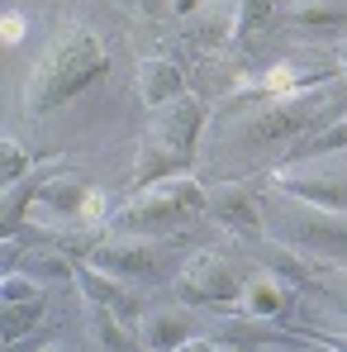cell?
Returning <instances> with one entry per match:
<instances>
[{
    "label": "cell",
    "mask_w": 347,
    "mask_h": 352,
    "mask_svg": "<svg viewBox=\"0 0 347 352\" xmlns=\"http://www.w3.org/2000/svg\"><path fill=\"white\" fill-rule=\"evenodd\" d=\"M319 291H324V300L333 305V314H343V319H347V276H343V272H328V276L319 281Z\"/></svg>",
    "instance_id": "44dd1931"
},
{
    "label": "cell",
    "mask_w": 347,
    "mask_h": 352,
    "mask_svg": "<svg viewBox=\"0 0 347 352\" xmlns=\"http://www.w3.org/2000/svg\"><path fill=\"white\" fill-rule=\"evenodd\" d=\"M214 343H224V348H267V343H295V333H281V329H271V319H229L219 333H214Z\"/></svg>",
    "instance_id": "2e32d148"
},
{
    "label": "cell",
    "mask_w": 347,
    "mask_h": 352,
    "mask_svg": "<svg viewBox=\"0 0 347 352\" xmlns=\"http://www.w3.org/2000/svg\"><path fill=\"white\" fill-rule=\"evenodd\" d=\"M290 300H295V286L281 281L276 272H257V276L247 281V291H243V305L252 309V319H276V314H286Z\"/></svg>",
    "instance_id": "4fadbf2b"
},
{
    "label": "cell",
    "mask_w": 347,
    "mask_h": 352,
    "mask_svg": "<svg viewBox=\"0 0 347 352\" xmlns=\"http://www.w3.org/2000/svg\"><path fill=\"white\" fill-rule=\"evenodd\" d=\"M76 286H81V295H86V300L110 305L124 324H138V319H143V300H138V291H133L128 281L110 276V272H100L91 257H81V262H76Z\"/></svg>",
    "instance_id": "30bf717a"
},
{
    "label": "cell",
    "mask_w": 347,
    "mask_h": 352,
    "mask_svg": "<svg viewBox=\"0 0 347 352\" xmlns=\"http://www.w3.org/2000/svg\"><path fill=\"white\" fill-rule=\"evenodd\" d=\"M43 309H48V295H29V300H5V343H19L38 319H43Z\"/></svg>",
    "instance_id": "ac0fdd59"
},
{
    "label": "cell",
    "mask_w": 347,
    "mask_h": 352,
    "mask_svg": "<svg viewBox=\"0 0 347 352\" xmlns=\"http://www.w3.org/2000/svg\"><path fill=\"white\" fill-rule=\"evenodd\" d=\"M91 262L100 272H110L128 286H143V281H157L162 272V252L148 243V238H119V243H100L91 248Z\"/></svg>",
    "instance_id": "52a82bcc"
},
{
    "label": "cell",
    "mask_w": 347,
    "mask_h": 352,
    "mask_svg": "<svg viewBox=\"0 0 347 352\" xmlns=\"http://www.w3.org/2000/svg\"><path fill=\"white\" fill-rule=\"evenodd\" d=\"M186 214H190V210H186V200L176 195L167 181H157V186L138 190V195L124 205L119 229H128V234H153V229H172V224H181Z\"/></svg>",
    "instance_id": "ba28073f"
},
{
    "label": "cell",
    "mask_w": 347,
    "mask_h": 352,
    "mask_svg": "<svg viewBox=\"0 0 347 352\" xmlns=\"http://www.w3.org/2000/svg\"><path fill=\"white\" fill-rule=\"evenodd\" d=\"M290 24H300L309 34H338V29H347V10H338L333 0H300L290 10Z\"/></svg>",
    "instance_id": "e0dca14e"
},
{
    "label": "cell",
    "mask_w": 347,
    "mask_h": 352,
    "mask_svg": "<svg viewBox=\"0 0 347 352\" xmlns=\"http://www.w3.org/2000/svg\"><path fill=\"white\" fill-rule=\"evenodd\" d=\"M133 333H138L143 352H181L195 338V324H190L186 309H148Z\"/></svg>",
    "instance_id": "8fae6325"
},
{
    "label": "cell",
    "mask_w": 347,
    "mask_h": 352,
    "mask_svg": "<svg viewBox=\"0 0 347 352\" xmlns=\"http://www.w3.org/2000/svg\"><path fill=\"white\" fill-rule=\"evenodd\" d=\"M271 5H276V0H238V5H233V10H238V14H233V38L243 43L252 29H267V24H271Z\"/></svg>",
    "instance_id": "d6986e66"
},
{
    "label": "cell",
    "mask_w": 347,
    "mask_h": 352,
    "mask_svg": "<svg viewBox=\"0 0 347 352\" xmlns=\"http://www.w3.org/2000/svg\"><path fill=\"white\" fill-rule=\"evenodd\" d=\"M138 5H143V10L157 19V14H167V5H172V0H138Z\"/></svg>",
    "instance_id": "7402d4cb"
},
{
    "label": "cell",
    "mask_w": 347,
    "mask_h": 352,
    "mask_svg": "<svg viewBox=\"0 0 347 352\" xmlns=\"http://www.w3.org/2000/svg\"><path fill=\"white\" fill-rule=\"evenodd\" d=\"M247 291V276L238 272V262L219 257V252H200L181 276H176V295L186 305H238Z\"/></svg>",
    "instance_id": "5b68a950"
},
{
    "label": "cell",
    "mask_w": 347,
    "mask_h": 352,
    "mask_svg": "<svg viewBox=\"0 0 347 352\" xmlns=\"http://www.w3.org/2000/svg\"><path fill=\"white\" fill-rule=\"evenodd\" d=\"M324 110V86H304V91H290V96H271V105H262L257 115L247 119V143L267 148V143H281V138H300L314 115Z\"/></svg>",
    "instance_id": "277c9868"
},
{
    "label": "cell",
    "mask_w": 347,
    "mask_h": 352,
    "mask_svg": "<svg viewBox=\"0 0 347 352\" xmlns=\"http://www.w3.org/2000/svg\"><path fill=\"white\" fill-rule=\"evenodd\" d=\"M5 38H10V43L19 38V14H5Z\"/></svg>",
    "instance_id": "603a6c76"
},
{
    "label": "cell",
    "mask_w": 347,
    "mask_h": 352,
    "mask_svg": "<svg viewBox=\"0 0 347 352\" xmlns=\"http://www.w3.org/2000/svg\"><path fill=\"white\" fill-rule=\"evenodd\" d=\"M86 200H91V190H86V181L81 176H48L43 181V190H38V210H48V214H81L86 210Z\"/></svg>",
    "instance_id": "9a60e30c"
},
{
    "label": "cell",
    "mask_w": 347,
    "mask_h": 352,
    "mask_svg": "<svg viewBox=\"0 0 347 352\" xmlns=\"http://www.w3.org/2000/svg\"><path fill=\"white\" fill-rule=\"evenodd\" d=\"M210 214L238 238H262L267 234V210H262L257 190L243 186V181H229V186L210 190Z\"/></svg>",
    "instance_id": "9c48e42d"
},
{
    "label": "cell",
    "mask_w": 347,
    "mask_h": 352,
    "mask_svg": "<svg viewBox=\"0 0 347 352\" xmlns=\"http://www.w3.org/2000/svg\"><path fill=\"white\" fill-rule=\"evenodd\" d=\"M200 5H224V10H229V5H238V0H200Z\"/></svg>",
    "instance_id": "cb8c5ba5"
},
{
    "label": "cell",
    "mask_w": 347,
    "mask_h": 352,
    "mask_svg": "<svg viewBox=\"0 0 347 352\" xmlns=\"http://www.w3.org/2000/svg\"><path fill=\"white\" fill-rule=\"evenodd\" d=\"M343 62H347V53H343ZM343 72H347V67H343Z\"/></svg>",
    "instance_id": "484cf974"
},
{
    "label": "cell",
    "mask_w": 347,
    "mask_h": 352,
    "mask_svg": "<svg viewBox=\"0 0 347 352\" xmlns=\"http://www.w3.org/2000/svg\"><path fill=\"white\" fill-rule=\"evenodd\" d=\"M138 96L148 110H162L186 96V81H181V67H172L167 58H143L138 62Z\"/></svg>",
    "instance_id": "7c38bea8"
},
{
    "label": "cell",
    "mask_w": 347,
    "mask_h": 352,
    "mask_svg": "<svg viewBox=\"0 0 347 352\" xmlns=\"http://www.w3.org/2000/svg\"><path fill=\"white\" fill-rule=\"evenodd\" d=\"M43 352H67V348H43Z\"/></svg>",
    "instance_id": "d4e9b609"
},
{
    "label": "cell",
    "mask_w": 347,
    "mask_h": 352,
    "mask_svg": "<svg viewBox=\"0 0 347 352\" xmlns=\"http://www.w3.org/2000/svg\"><path fill=\"white\" fill-rule=\"evenodd\" d=\"M86 319H91V338L100 343L105 352H143L138 343V333L119 319L110 305H100V300H86Z\"/></svg>",
    "instance_id": "5bb4252c"
},
{
    "label": "cell",
    "mask_w": 347,
    "mask_h": 352,
    "mask_svg": "<svg viewBox=\"0 0 347 352\" xmlns=\"http://www.w3.org/2000/svg\"><path fill=\"white\" fill-rule=\"evenodd\" d=\"M200 124H205V105L190 100V96L162 105L157 119L148 124V133H143V148H138V162H133V186L148 190V186H157L167 176L186 172L195 162Z\"/></svg>",
    "instance_id": "7a4b0ae2"
},
{
    "label": "cell",
    "mask_w": 347,
    "mask_h": 352,
    "mask_svg": "<svg viewBox=\"0 0 347 352\" xmlns=\"http://www.w3.org/2000/svg\"><path fill=\"white\" fill-rule=\"evenodd\" d=\"M276 190L290 200L314 205V210L347 214V162H333L328 153L324 157H300V162L276 172Z\"/></svg>",
    "instance_id": "3957f363"
},
{
    "label": "cell",
    "mask_w": 347,
    "mask_h": 352,
    "mask_svg": "<svg viewBox=\"0 0 347 352\" xmlns=\"http://www.w3.org/2000/svg\"><path fill=\"white\" fill-rule=\"evenodd\" d=\"M29 172H34V157H29L14 138H5V143H0V181L14 186V181H24Z\"/></svg>",
    "instance_id": "ffe728a7"
},
{
    "label": "cell",
    "mask_w": 347,
    "mask_h": 352,
    "mask_svg": "<svg viewBox=\"0 0 347 352\" xmlns=\"http://www.w3.org/2000/svg\"><path fill=\"white\" fill-rule=\"evenodd\" d=\"M290 200V195H286ZM276 243H295L304 252H319V257H347V214H333V210H314L304 200H295V214L281 229Z\"/></svg>",
    "instance_id": "8992f818"
},
{
    "label": "cell",
    "mask_w": 347,
    "mask_h": 352,
    "mask_svg": "<svg viewBox=\"0 0 347 352\" xmlns=\"http://www.w3.org/2000/svg\"><path fill=\"white\" fill-rule=\"evenodd\" d=\"M110 76V53H105V43L96 38V34H86V29H71V34H62L58 43L43 53V62L34 67V76H29V86H24V110H34V115H48V110H58L67 100H76V96H86L96 81H105Z\"/></svg>",
    "instance_id": "6da1fadb"
}]
</instances>
